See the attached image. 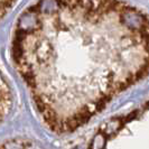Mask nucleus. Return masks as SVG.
Wrapping results in <instances>:
<instances>
[{"mask_svg": "<svg viewBox=\"0 0 149 149\" xmlns=\"http://www.w3.org/2000/svg\"><path fill=\"white\" fill-rule=\"evenodd\" d=\"M13 92L6 77L0 73V123L8 117L13 108Z\"/></svg>", "mask_w": 149, "mask_h": 149, "instance_id": "3", "label": "nucleus"}, {"mask_svg": "<svg viewBox=\"0 0 149 149\" xmlns=\"http://www.w3.org/2000/svg\"><path fill=\"white\" fill-rule=\"evenodd\" d=\"M88 149H149V101L102 123Z\"/></svg>", "mask_w": 149, "mask_h": 149, "instance_id": "2", "label": "nucleus"}, {"mask_svg": "<svg viewBox=\"0 0 149 149\" xmlns=\"http://www.w3.org/2000/svg\"><path fill=\"white\" fill-rule=\"evenodd\" d=\"M11 54L45 126L71 134L149 74V15L123 0H37Z\"/></svg>", "mask_w": 149, "mask_h": 149, "instance_id": "1", "label": "nucleus"}, {"mask_svg": "<svg viewBox=\"0 0 149 149\" xmlns=\"http://www.w3.org/2000/svg\"><path fill=\"white\" fill-rule=\"evenodd\" d=\"M0 149H48L37 140L28 138H13L0 143Z\"/></svg>", "mask_w": 149, "mask_h": 149, "instance_id": "4", "label": "nucleus"}]
</instances>
